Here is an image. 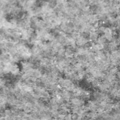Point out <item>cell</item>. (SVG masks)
Segmentation results:
<instances>
[{
	"instance_id": "277c9868",
	"label": "cell",
	"mask_w": 120,
	"mask_h": 120,
	"mask_svg": "<svg viewBox=\"0 0 120 120\" xmlns=\"http://www.w3.org/2000/svg\"><path fill=\"white\" fill-rule=\"evenodd\" d=\"M103 32L104 33V36L106 40L111 41L113 39V33L112 30L109 28H105L104 29Z\"/></svg>"
},
{
	"instance_id": "3957f363",
	"label": "cell",
	"mask_w": 120,
	"mask_h": 120,
	"mask_svg": "<svg viewBox=\"0 0 120 120\" xmlns=\"http://www.w3.org/2000/svg\"><path fill=\"white\" fill-rule=\"evenodd\" d=\"M84 101L85 100L81 97H75L71 99L70 103L71 105H73V106H81L83 105L85 103Z\"/></svg>"
},
{
	"instance_id": "5b68a950",
	"label": "cell",
	"mask_w": 120,
	"mask_h": 120,
	"mask_svg": "<svg viewBox=\"0 0 120 120\" xmlns=\"http://www.w3.org/2000/svg\"><path fill=\"white\" fill-rule=\"evenodd\" d=\"M60 96L63 99L64 101L68 102L71 98L72 95L70 91L64 89L60 92Z\"/></svg>"
},
{
	"instance_id": "6da1fadb",
	"label": "cell",
	"mask_w": 120,
	"mask_h": 120,
	"mask_svg": "<svg viewBox=\"0 0 120 120\" xmlns=\"http://www.w3.org/2000/svg\"><path fill=\"white\" fill-rule=\"evenodd\" d=\"M58 82L60 87L70 91H72L75 87L72 81L68 78H60L58 79Z\"/></svg>"
},
{
	"instance_id": "8992f818",
	"label": "cell",
	"mask_w": 120,
	"mask_h": 120,
	"mask_svg": "<svg viewBox=\"0 0 120 120\" xmlns=\"http://www.w3.org/2000/svg\"><path fill=\"white\" fill-rule=\"evenodd\" d=\"M98 36L99 35L97 32L94 31H92L90 33L89 39L90 40L92 41V42H95L97 41Z\"/></svg>"
},
{
	"instance_id": "7a4b0ae2",
	"label": "cell",
	"mask_w": 120,
	"mask_h": 120,
	"mask_svg": "<svg viewBox=\"0 0 120 120\" xmlns=\"http://www.w3.org/2000/svg\"><path fill=\"white\" fill-rule=\"evenodd\" d=\"M75 39V44L79 47L84 46L87 45L89 42L88 38L85 37L84 36L79 35Z\"/></svg>"
},
{
	"instance_id": "52a82bcc",
	"label": "cell",
	"mask_w": 120,
	"mask_h": 120,
	"mask_svg": "<svg viewBox=\"0 0 120 120\" xmlns=\"http://www.w3.org/2000/svg\"><path fill=\"white\" fill-rule=\"evenodd\" d=\"M106 39L105 38V37L104 36V35H101L100 36H98L97 41V43L103 45H105V44H106Z\"/></svg>"
}]
</instances>
